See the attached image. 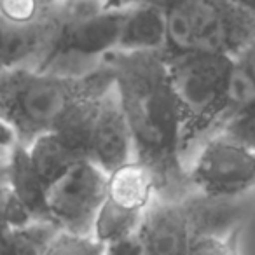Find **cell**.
<instances>
[{"instance_id": "cell-3", "label": "cell", "mask_w": 255, "mask_h": 255, "mask_svg": "<svg viewBox=\"0 0 255 255\" xmlns=\"http://www.w3.org/2000/svg\"><path fill=\"white\" fill-rule=\"evenodd\" d=\"M164 60L180 110V149L185 164L196 147L227 121V89L234 58L187 51L164 53Z\"/></svg>"}, {"instance_id": "cell-14", "label": "cell", "mask_w": 255, "mask_h": 255, "mask_svg": "<svg viewBox=\"0 0 255 255\" xmlns=\"http://www.w3.org/2000/svg\"><path fill=\"white\" fill-rule=\"evenodd\" d=\"M238 231L229 236H198L192 240L189 255H240Z\"/></svg>"}, {"instance_id": "cell-10", "label": "cell", "mask_w": 255, "mask_h": 255, "mask_svg": "<svg viewBox=\"0 0 255 255\" xmlns=\"http://www.w3.org/2000/svg\"><path fill=\"white\" fill-rule=\"evenodd\" d=\"M164 47H166V16L163 9L150 5H133L124 9L116 51L143 53V51H164Z\"/></svg>"}, {"instance_id": "cell-4", "label": "cell", "mask_w": 255, "mask_h": 255, "mask_svg": "<svg viewBox=\"0 0 255 255\" xmlns=\"http://www.w3.org/2000/svg\"><path fill=\"white\" fill-rule=\"evenodd\" d=\"M164 16V53L201 51L234 58L255 37V14L233 0H178Z\"/></svg>"}, {"instance_id": "cell-7", "label": "cell", "mask_w": 255, "mask_h": 255, "mask_svg": "<svg viewBox=\"0 0 255 255\" xmlns=\"http://www.w3.org/2000/svg\"><path fill=\"white\" fill-rule=\"evenodd\" d=\"M107 173L89 159H79L46 187V219L65 233L93 236L105 198Z\"/></svg>"}, {"instance_id": "cell-15", "label": "cell", "mask_w": 255, "mask_h": 255, "mask_svg": "<svg viewBox=\"0 0 255 255\" xmlns=\"http://www.w3.org/2000/svg\"><path fill=\"white\" fill-rule=\"evenodd\" d=\"M102 245V243H100ZM102 255H145L138 231L119 240L107 241L102 245Z\"/></svg>"}, {"instance_id": "cell-13", "label": "cell", "mask_w": 255, "mask_h": 255, "mask_svg": "<svg viewBox=\"0 0 255 255\" xmlns=\"http://www.w3.org/2000/svg\"><path fill=\"white\" fill-rule=\"evenodd\" d=\"M217 131H224L226 135L236 138L255 154V103L231 117Z\"/></svg>"}, {"instance_id": "cell-19", "label": "cell", "mask_w": 255, "mask_h": 255, "mask_svg": "<svg viewBox=\"0 0 255 255\" xmlns=\"http://www.w3.org/2000/svg\"><path fill=\"white\" fill-rule=\"evenodd\" d=\"M7 157H0V194L7 189Z\"/></svg>"}, {"instance_id": "cell-21", "label": "cell", "mask_w": 255, "mask_h": 255, "mask_svg": "<svg viewBox=\"0 0 255 255\" xmlns=\"http://www.w3.org/2000/svg\"><path fill=\"white\" fill-rule=\"evenodd\" d=\"M4 70H5V68L2 67V65H0V75H2V72H4Z\"/></svg>"}, {"instance_id": "cell-2", "label": "cell", "mask_w": 255, "mask_h": 255, "mask_svg": "<svg viewBox=\"0 0 255 255\" xmlns=\"http://www.w3.org/2000/svg\"><path fill=\"white\" fill-rule=\"evenodd\" d=\"M112 81L105 65L82 77L30 67L5 68L0 75V116L14 129L18 142L26 145L56 129L75 103Z\"/></svg>"}, {"instance_id": "cell-18", "label": "cell", "mask_w": 255, "mask_h": 255, "mask_svg": "<svg viewBox=\"0 0 255 255\" xmlns=\"http://www.w3.org/2000/svg\"><path fill=\"white\" fill-rule=\"evenodd\" d=\"M18 143L19 142L14 129L5 123L4 117L0 116V157H7Z\"/></svg>"}, {"instance_id": "cell-9", "label": "cell", "mask_w": 255, "mask_h": 255, "mask_svg": "<svg viewBox=\"0 0 255 255\" xmlns=\"http://www.w3.org/2000/svg\"><path fill=\"white\" fill-rule=\"evenodd\" d=\"M138 234L145 255H189L194 240L182 199L156 198Z\"/></svg>"}, {"instance_id": "cell-5", "label": "cell", "mask_w": 255, "mask_h": 255, "mask_svg": "<svg viewBox=\"0 0 255 255\" xmlns=\"http://www.w3.org/2000/svg\"><path fill=\"white\" fill-rule=\"evenodd\" d=\"M189 192L238 199L255 189V154L224 131L205 138L185 161Z\"/></svg>"}, {"instance_id": "cell-11", "label": "cell", "mask_w": 255, "mask_h": 255, "mask_svg": "<svg viewBox=\"0 0 255 255\" xmlns=\"http://www.w3.org/2000/svg\"><path fill=\"white\" fill-rule=\"evenodd\" d=\"M7 191L33 220H47L44 206L46 185L32 168L21 143H18L7 157Z\"/></svg>"}, {"instance_id": "cell-1", "label": "cell", "mask_w": 255, "mask_h": 255, "mask_svg": "<svg viewBox=\"0 0 255 255\" xmlns=\"http://www.w3.org/2000/svg\"><path fill=\"white\" fill-rule=\"evenodd\" d=\"M103 65L110 70L135 145V159L152 173L157 198L189 194L182 159V119L168 77L163 51H112Z\"/></svg>"}, {"instance_id": "cell-17", "label": "cell", "mask_w": 255, "mask_h": 255, "mask_svg": "<svg viewBox=\"0 0 255 255\" xmlns=\"http://www.w3.org/2000/svg\"><path fill=\"white\" fill-rule=\"evenodd\" d=\"M234 61L255 86V37L234 56Z\"/></svg>"}, {"instance_id": "cell-12", "label": "cell", "mask_w": 255, "mask_h": 255, "mask_svg": "<svg viewBox=\"0 0 255 255\" xmlns=\"http://www.w3.org/2000/svg\"><path fill=\"white\" fill-rule=\"evenodd\" d=\"M25 149L30 164L46 187L61 173H65L75 161L82 159L56 131H47L35 136L32 142L26 143Z\"/></svg>"}, {"instance_id": "cell-20", "label": "cell", "mask_w": 255, "mask_h": 255, "mask_svg": "<svg viewBox=\"0 0 255 255\" xmlns=\"http://www.w3.org/2000/svg\"><path fill=\"white\" fill-rule=\"evenodd\" d=\"M233 2L236 5H240L241 9H245V11L255 14V0H233Z\"/></svg>"}, {"instance_id": "cell-16", "label": "cell", "mask_w": 255, "mask_h": 255, "mask_svg": "<svg viewBox=\"0 0 255 255\" xmlns=\"http://www.w3.org/2000/svg\"><path fill=\"white\" fill-rule=\"evenodd\" d=\"M178 0H103L105 9H126L133 5H150V7H159L163 11L170 9L177 4Z\"/></svg>"}, {"instance_id": "cell-6", "label": "cell", "mask_w": 255, "mask_h": 255, "mask_svg": "<svg viewBox=\"0 0 255 255\" xmlns=\"http://www.w3.org/2000/svg\"><path fill=\"white\" fill-rule=\"evenodd\" d=\"M156 198V180L145 164L133 159L117 168L107 175L105 198L93 226V238L103 245L136 233Z\"/></svg>"}, {"instance_id": "cell-8", "label": "cell", "mask_w": 255, "mask_h": 255, "mask_svg": "<svg viewBox=\"0 0 255 255\" xmlns=\"http://www.w3.org/2000/svg\"><path fill=\"white\" fill-rule=\"evenodd\" d=\"M86 159L107 175L135 159L131 131L114 82L103 91L88 140Z\"/></svg>"}]
</instances>
